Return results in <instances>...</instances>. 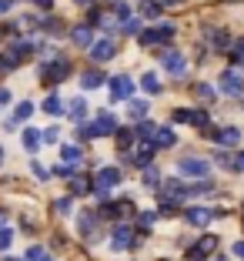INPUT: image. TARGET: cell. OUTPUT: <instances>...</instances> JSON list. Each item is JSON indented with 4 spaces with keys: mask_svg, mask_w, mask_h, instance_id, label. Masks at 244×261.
<instances>
[{
    "mask_svg": "<svg viewBox=\"0 0 244 261\" xmlns=\"http://www.w3.org/2000/svg\"><path fill=\"white\" fill-rule=\"evenodd\" d=\"M241 64H244V61H241Z\"/></svg>",
    "mask_w": 244,
    "mask_h": 261,
    "instance_id": "obj_52",
    "label": "cell"
},
{
    "mask_svg": "<svg viewBox=\"0 0 244 261\" xmlns=\"http://www.w3.org/2000/svg\"><path fill=\"white\" fill-rule=\"evenodd\" d=\"M194 94H198L201 100H214V87L211 84H194Z\"/></svg>",
    "mask_w": 244,
    "mask_h": 261,
    "instance_id": "obj_33",
    "label": "cell"
},
{
    "mask_svg": "<svg viewBox=\"0 0 244 261\" xmlns=\"http://www.w3.org/2000/svg\"><path fill=\"white\" fill-rule=\"evenodd\" d=\"M104 84V74H100V70H87L84 74V87L87 91H94V87H100Z\"/></svg>",
    "mask_w": 244,
    "mask_h": 261,
    "instance_id": "obj_21",
    "label": "cell"
},
{
    "mask_svg": "<svg viewBox=\"0 0 244 261\" xmlns=\"http://www.w3.org/2000/svg\"><path fill=\"white\" fill-rule=\"evenodd\" d=\"M77 4H84V7H91V0H77Z\"/></svg>",
    "mask_w": 244,
    "mask_h": 261,
    "instance_id": "obj_48",
    "label": "cell"
},
{
    "mask_svg": "<svg viewBox=\"0 0 244 261\" xmlns=\"http://www.w3.org/2000/svg\"><path fill=\"white\" fill-rule=\"evenodd\" d=\"M231 168H234V171H244V151H241V154H237L234 161H231Z\"/></svg>",
    "mask_w": 244,
    "mask_h": 261,
    "instance_id": "obj_42",
    "label": "cell"
},
{
    "mask_svg": "<svg viewBox=\"0 0 244 261\" xmlns=\"http://www.w3.org/2000/svg\"><path fill=\"white\" fill-rule=\"evenodd\" d=\"M34 4H40V7H50L53 0H34Z\"/></svg>",
    "mask_w": 244,
    "mask_h": 261,
    "instance_id": "obj_47",
    "label": "cell"
},
{
    "mask_svg": "<svg viewBox=\"0 0 244 261\" xmlns=\"http://www.w3.org/2000/svg\"><path fill=\"white\" fill-rule=\"evenodd\" d=\"M70 207H74L70 198H57V201H53V211H57V215H70Z\"/></svg>",
    "mask_w": 244,
    "mask_h": 261,
    "instance_id": "obj_32",
    "label": "cell"
},
{
    "mask_svg": "<svg viewBox=\"0 0 244 261\" xmlns=\"http://www.w3.org/2000/svg\"><path fill=\"white\" fill-rule=\"evenodd\" d=\"M94 224H97V215H80V234H87V231H94Z\"/></svg>",
    "mask_w": 244,
    "mask_h": 261,
    "instance_id": "obj_31",
    "label": "cell"
},
{
    "mask_svg": "<svg viewBox=\"0 0 244 261\" xmlns=\"http://www.w3.org/2000/svg\"><path fill=\"white\" fill-rule=\"evenodd\" d=\"M111 57H114V40H111V37H104V40H97V44H91V61L104 64V61H111Z\"/></svg>",
    "mask_w": 244,
    "mask_h": 261,
    "instance_id": "obj_9",
    "label": "cell"
},
{
    "mask_svg": "<svg viewBox=\"0 0 244 261\" xmlns=\"http://www.w3.org/2000/svg\"><path fill=\"white\" fill-rule=\"evenodd\" d=\"M111 245H114L117 251H127V248L134 245V231H130V224H117L114 234H111Z\"/></svg>",
    "mask_w": 244,
    "mask_h": 261,
    "instance_id": "obj_8",
    "label": "cell"
},
{
    "mask_svg": "<svg viewBox=\"0 0 244 261\" xmlns=\"http://www.w3.org/2000/svg\"><path fill=\"white\" fill-rule=\"evenodd\" d=\"M0 158H4V154H0Z\"/></svg>",
    "mask_w": 244,
    "mask_h": 261,
    "instance_id": "obj_51",
    "label": "cell"
},
{
    "mask_svg": "<svg viewBox=\"0 0 244 261\" xmlns=\"http://www.w3.org/2000/svg\"><path fill=\"white\" fill-rule=\"evenodd\" d=\"M144 181H147V185H157V171H154L151 164L144 168Z\"/></svg>",
    "mask_w": 244,
    "mask_h": 261,
    "instance_id": "obj_38",
    "label": "cell"
},
{
    "mask_svg": "<svg viewBox=\"0 0 244 261\" xmlns=\"http://www.w3.org/2000/svg\"><path fill=\"white\" fill-rule=\"evenodd\" d=\"M154 147H171V144H177V134L171 127H157V134H154V141H151Z\"/></svg>",
    "mask_w": 244,
    "mask_h": 261,
    "instance_id": "obj_15",
    "label": "cell"
},
{
    "mask_svg": "<svg viewBox=\"0 0 244 261\" xmlns=\"http://www.w3.org/2000/svg\"><path fill=\"white\" fill-rule=\"evenodd\" d=\"M237 141H241V130L237 127H224V130L214 134V144H221V147H234Z\"/></svg>",
    "mask_w": 244,
    "mask_h": 261,
    "instance_id": "obj_11",
    "label": "cell"
},
{
    "mask_svg": "<svg viewBox=\"0 0 244 261\" xmlns=\"http://www.w3.org/2000/svg\"><path fill=\"white\" fill-rule=\"evenodd\" d=\"M31 114H34V104H31V100H23V104H17L14 117H7V127H17V124H20V121H27Z\"/></svg>",
    "mask_w": 244,
    "mask_h": 261,
    "instance_id": "obj_14",
    "label": "cell"
},
{
    "mask_svg": "<svg viewBox=\"0 0 244 261\" xmlns=\"http://www.w3.org/2000/svg\"><path fill=\"white\" fill-rule=\"evenodd\" d=\"M141 87H144L147 94H160V81H157V74H144V81H141Z\"/></svg>",
    "mask_w": 244,
    "mask_h": 261,
    "instance_id": "obj_23",
    "label": "cell"
},
{
    "mask_svg": "<svg viewBox=\"0 0 244 261\" xmlns=\"http://www.w3.org/2000/svg\"><path fill=\"white\" fill-rule=\"evenodd\" d=\"M111 10H114L117 20H130V7L124 4V0H117V4H111Z\"/></svg>",
    "mask_w": 244,
    "mask_h": 261,
    "instance_id": "obj_27",
    "label": "cell"
},
{
    "mask_svg": "<svg viewBox=\"0 0 244 261\" xmlns=\"http://www.w3.org/2000/svg\"><path fill=\"white\" fill-rule=\"evenodd\" d=\"M70 121H84V114H87V104H84V97H74L70 100Z\"/></svg>",
    "mask_w": 244,
    "mask_h": 261,
    "instance_id": "obj_16",
    "label": "cell"
},
{
    "mask_svg": "<svg viewBox=\"0 0 244 261\" xmlns=\"http://www.w3.org/2000/svg\"><path fill=\"white\" fill-rule=\"evenodd\" d=\"M177 168H181L184 177H207V161L204 158H184Z\"/></svg>",
    "mask_w": 244,
    "mask_h": 261,
    "instance_id": "obj_6",
    "label": "cell"
},
{
    "mask_svg": "<svg viewBox=\"0 0 244 261\" xmlns=\"http://www.w3.org/2000/svg\"><path fill=\"white\" fill-rule=\"evenodd\" d=\"M124 31H127V34H138L141 23H138V20H124Z\"/></svg>",
    "mask_w": 244,
    "mask_h": 261,
    "instance_id": "obj_41",
    "label": "cell"
},
{
    "mask_svg": "<svg viewBox=\"0 0 244 261\" xmlns=\"http://www.w3.org/2000/svg\"><path fill=\"white\" fill-rule=\"evenodd\" d=\"M70 40H74L77 47H91V40H94V31L87 27V23H80V27H74V31H70Z\"/></svg>",
    "mask_w": 244,
    "mask_h": 261,
    "instance_id": "obj_13",
    "label": "cell"
},
{
    "mask_svg": "<svg viewBox=\"0 0 244 261\" xmlns=\"http://www.w3.org/2000/svg\"><path fill=\"white\" fill-rule=\"evenodd\" d=\"M221 91L231 94V97H241V94H244V74H237L234 67L221 70Z\"/></svg>",
    "mask_w": 244,
    "mask_h": 261,
    "instance_id": "obj_4",
    "label": "cell"
},
{
    "mask_svg": "<svg viewBox=\"0 0 244 261\" xmlns=\"http://www.w3.org/2000/svg\"><path fill=\"white\" fill-rule=\"evenodd\" d=\"M111 97H114V100H130V97H134V81H130L127 74L111 77Z\"/></svg>",
    "mask_w": 244,
    "mask_h": 261,
    "instance_id": "obj_5",
    "label": "cell"
},
{
    "mask_svg": "<svg viewBox=\"0 0 244 261\" xmlns=\"http://www.w3.org/2000/svg\"><path fill=\"white\" fill-rule=\"evenodd\" d=\"M7 261H20V258H7Z\"/></svg>",
    "mask_w": 244,
    "mask_h": 261,
    "instance_id": "obj_49",
    "label": "cell"
},
{
    "mask_svg": "<svg viewBox=\"0 0 244 261\" xmlns=\"http://www.w3.org/2000/svg\"><path fill=\"white\" fill-rule=\"evenodd\" d=\"M117 181H121V171L117 168H100L97 171V198H107V188H114Z\"/></svg>",
    "mask_w": 244,
    "mask_h": 261,
    "instance_id": "obj_7",
    "label": "cell"
},
{
    "mask_svg": "<svg viewBox=\"0 0 244 261\" xmlns=\"http://www.w3.org/2000/svg\"><path fill=\"white\" fill-rule=\"evenodd\" d=\"M184 218H187V224H194V228H204V224L214 218V211H207V207H191Z\"/></svg>",
    "mask_w": 244,
    "mask_h": 261,
    "instance_id": "obj_12",
    "label": "cell"
},
{
    "mask_svg": "<svg viewBox=\"0 0 244 261\" xmlns=\"http://www.w3.org/2000/svg\"><path fill=\"white\" fill-rule=\"evenodd\" d=\"M7 7H10V0H0V14H7Z\"/></svg>",
    "mask_w": 244,
    "mask_h": 261,
    "instance_id": "obj_45",
    "label": "cell"
},
{
    "mask_svg": "<svg viewBox=\"0 0 244 261\" xmlns=\"http://www.w3.org/2000/svg\"><path fill=\"white\" fill-rule=\"evenodd\" d=\"M61 161H67V164L80 161V147H77V144H64L61 147Z\"/></svg>",
    "mask_w": 244,
    "mask_h": 261,
    "instance_id": "obj_19",
    "label": "cell"
},
{
    "mask_svg": "<svg viewBox=\"0 0 244 261\" xmlns=\"http://www.w3.org/2000/svg\"><path fill=\"white\" fill-rule=\"evenodd\" d=\"M23 147H27V151H37L40 147V130H23Z\"/></svg>",
    "mask_w": 244,
    "mask_h": 261,
    "instance_id": "obj_20",
    "label": "cell"
},
{
    "mask_svg": "<svg viewBox=\"0 0 244 261\" xmlns=\"http://www.w3.org/2000/svg\"><path fill=\"white\" fill-rule=\"evenodd\" d=\"M44 111H47V114H61V111H64L61 97H57V94H50V97L44 100Z\"/></svg>",
    "mask_w": 244,
    "mask_h": 261,
    "instance_id": "obj_26",
    "label": "cell"
},
{
    "mask_svg": "<svg viewBox=\"0 0 244 261\" xmlns=\"http://www.w3.org/2000/svg\"><path fill=\"white\" fill-rule=\"evenodd\" d=\"M114 130H117V117L100 111L94 124H84V127H80V138H100V134H114Z\"/></svg>",
    "mask_w": 244,
    "mask_h": 261,
    "instance_id": "obj_1",
    "label": "cell"
},
{
    "mask_svg": "<svg viewBox=\"0 0 244 261\" xmlns=\"http://www.w3.org/2000/svg\"><path fill=\"white\" fill-rule=\"evenodd\" d=\"M40 138H47V141H57V127H47L44 134H40Z\"/></svg>",
    "mask_w": 244,
    "mask_h": 261,
    "instance_id": "obj_43",
    "label": "cell"
},
{
    "mask_svg": "<svg viewBox=\"0 0 244 261\" xmlns=\"http://www.w3.org/2000/svg\"><path fill=\"white\" fill-rule=\"evenodd\" d=\"M44 258H47L44 248H31V251H27V261H44Z\"/></svg>",
    "mask_w": 244,
    "mask_h": 261,
    "instance_id": "obj_36",
    "label": "cell"
},
{
    "mask_svg": "<svg viewBox=\"0 0 244 261\" xmlns=\"http://www.w3.org/2000/svg\"><path fill=\"white\" fill-rule=\"evenodd\" d=\"M151 161H154V144H144L138 151V168H147Z\"/></svg>",
    "mask_w": 244,
    "mask_h": 261,
    "instance_id": "obj_24",
    "label": "cell"
},
{
    "mask_svg": "<svg viewBox=\"0 0 244 261\" xmlns=\"http://www.w3.org/2000/svg\"><path fill=\"white\" fill-rule=\"evenodd\" d=\"M171 37H174V27L171 23H160V27H147V31L138 34V40L144 47H154V44H171Z\"/></svg>",
    "mask_w": 244,
    "mask_h": 261,
    "instance_id": "obj_3",
    "label": "cell"
},
{
    "mask_svg": "<svg viewBox=\"0 0 244 261\" xmlns=\"http://www.w3.org/2000/svg\"><path fill=\"white\" fill-rule=\"evenodd\" d=\"M154 221H157V215H154V211H144V215L138 218V228H144V231H147V228H151Z\"/></svg>",
    "mask_w": 244,
    "mask_h": 261,
    "instance_id": "obj_35",
    "label": "cell"
},
{
    "mask_svg": "<svg viewBox=\"0 0 244 261\" xmlns=\"http://www.w3.org/2000/svg\"><path fill=\"white\" fill-rule=\"evenodd\" d=\"M130 117H138V121H147V100L130 97Z\"/></svg>",
    "mask_w": 244,
    "mask_h": 261,
    "instance_id": "obj_17",
    "label": "cell"
},
{
    "mask_svg": "<svg viewBox=\"0 0 244 261\" xmlns=\"http://www.w3.org/2000/svg\"><path fill=\"white\" fill-rule=\"evenodd\" d=\"M10 241H14V231H10V228H0V251H7Z\"/></svg>",
    "mask_w": 244,
    "mask_h": 261,
    "instance_id": "obj_34",
    "label": "cell"
},
{
    "mask_svg": "<svg viewBox=\"0 0 244 261\" xmlns=\"http://www.w3.org/2000/svg\"><path fill=\"white\" fill-rule=\"evenodd\" d=\"M87 191H91L87 177H70V194H87Z\"/></svg>",
    "mask_w": 244,
    "mask_h": 261,
    "instance_id": "obj_22",
    "label": "cell"
},
{
    "mask_svg": "<svg viewBox=\"0 0 244 261\" xmlns=\"http://www.w3.org/2000/svg\"><path fill=\"white\" fill-rule=\"evenodd\" d=\"M67 74H70V64H67V61H61V57H57V61H47L44 67H40V81H44L47 87L61 84Z\"/></svg>",
    "mask_w": 244,
    "mask_h": 261,
    "instance_id": "obj_2",
    "label": "cell"
},
{
    "mask_svg": "<svg viewBox=\"0 0 244 261\" xmlns=\"http://www.w3.org/2000/svg\"><path fill=\"white\" fill-rule=\"evenodd\" d=\"M114 138H117V147H121V151H127V147L134 144V134H130L127 127H117V130H114Z\"/></svg>",
    "mask_w": 244,
    "mask_h": 261,
    "instance_id": "obj_18",
    "label": "cell"
},
{
    "mask_svg": "<svg viewBox=\"0 0 244 261\" xmlns=\"http://www.w3.org/2000/svg\"><path fill=\"white\" fill-rule=\"evenodd\" d=\"M231 61H244V40H237L234 50H231Z\"/></svg>",
    "mask_w": 244,
    "mask_h": 261,
    "instance_id": "obj_37",
    "label": "cell"
},
{
    "mask_svg": "<svg viewBox=\"0 0 244 261\" xmlns=\"http://www.w3.org/2000/svg\"><path fill=\"white\" fill-rule=\"evenodd\" d=\"M31 168H34V174H37L40 181H47V177H50V174H47V168H44V164H31Z\"/></svg>",
    "mask_w": 244,
    "mask_h": 261,
    "instance_id": "obj_40",
    "label": "cell"
},
{
    "mask_svg": "<svg viewBox=\"0 0 244 261\" xmlns=\"http://www.w3.org/2000/svg\"><path fill=\"white\" fill-rule=\"evenodd\" d=\"M44 261H53V258H44Z\"/></svg>",
    "mask_w": 244,
    "mask_h": 261,
    "instance_id": "obj_50",
    "label": "cell"
},
{
    "mask_svg": "<svg viewBox=\"0 0 244 261\" xmlns=\"http://www.w3.org/2000/svg\"><path fill=\"white\" fill-rule=\"evenodd\" d=\"M160 64H164V70H168V74H174V77H181V74H184V57L177 54V50H168V54H160Z\"/></svg>",
    "mask_w": 244,
    "mask_h": 261,
    "instance_id": "obj_10",
    "label": "cell"
},
{
    "mask_svg": "<svg viewBox=\"0 0 244 261\" xmlns=\"http://www.w3.org/2000/svg\"><path fill=\"white\" fill-rule=\"evenodd\" d=\"M154 134H157V127H154L151 121H144V124L138 127V138H141V141H154Z\"/></svg>",
    "mask_w": 244,
    "mask_h": 261,
    "instance_id": "obj_29",
    "label": "cell"
},
{
    "mask_svg": "<svg viewBox=\"0 0 244 261\" xmlns=\"http://www.w3.org/2000/svg\"><path fill=\"white\" fill-rule=\"evenodd\" d=\"M53 174H57V177H74V168H70V164H61Z\"/></svg>",
    "mask_w": 244,
    "mask_h": 261,
    "instance_id": "obj_39",
    "label": "cell"
},
{
    "mask_svg": "<svg viewBox=\"0 0 244 261\" xmlns=\"http://www.w3.org/2000/svg\"><path fill=\"white\" fill-rule=\"evenodd\" d=\"M141 14H144L147 20H154V17H160V7L154 4V0H144V4H141Z\"/></svg>",
    "mask_w": 244,
    "mask_h": 261,
    "instance_id": "obj_28",
    "label": "cell"
},
{
    "mask_svg": "<svg viewBox=\"0 0 244 261\" xmlns=\"http://www.w3.org/2000/svg\"><path fill=\"white\" fill-rule=\"evenodd\" d=\"M214 248H218V238H214V234H207V238L198 241V251H201V254H211Z\"/></svg>",
    "mask_w": 244,
    "mask_h": 261,
    "instance_id": "obj_30",
    "label": "cell"
},
{
    "mask_svg": "<svg viewBox=\"0 0 244 261\" xmlns=\"http://www.w3.org/2000/svg\"><path fill=\"white\" fill-rule=\"evenodd\" d=\"M7 100H10V91H7V87H0V108H4Z\"/></svg>",
    "mask_w": 244,
    "mask_h": 261,
    "instance_id": "obj_44",
    "label": "cell"
},
{
    "mask_svg": "<svg viewBox=\"0 0 244 261\" xmlns=\"http://www.w3.org/2000/svg\"><path fill=\"white\" fill-rule=\"evenodd\" d=\"M234 251H237V254L244 258V241H237V245H234Z\"/></svg>",
    "mask_w": 244,
    "mask_h": 261,
    "instance_id": "obj_46",
    "label": "cell"
},
{
    "mask_svg": "<svg viewBox=\"0 0 244 261\" xmlns=\"http://www.w3.org/2000/svg\"><path fill=\"white\" fill-rule=\"evenodd\" d=\"M211 44L218 47V50H224V47L231 44V37H228V31H211Z\"/></svg>",
    "mask_w": 244,
    "mask_h": 261,
    "instance_id": "obj_25",
    "label": "cell"
}]
</instances>
